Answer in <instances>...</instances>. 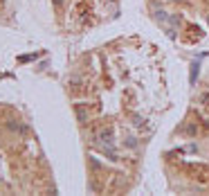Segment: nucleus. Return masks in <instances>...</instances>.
<instances>
[{
  "mask_svg": "<svg viewBox=\"0 0 209 196\" xmlns=\"http://www.w3.org/2000/svg\"><path fill=\"white\" fill-rule=\"evenodd\" d=\"M54 2H56V7H61V5H63V0H54Z\"/></svg>",
  "mask_w": 209,
  "mask_h": 196,
  "instance_id": "3",
  "label": "nucleus"
},
{
  "mask_svg": "<svg viewBox=\"0 0 209 196\" xmlns=\"http://www.w3.org/2000/svg\"><path fill=\"white\" fill-rule=\"evenodd\" d=\"M99 137H101L104 142H112V129H104V131H101V135H99Z\"/></svg>",
  "mask_w": 209,
  "mask_h": 196,
  "instance_id": "1",
  "label": "nucleus"
},
{
  "mask_svg": "<svg viewBox=\"0 0 209 196\" xmlns=\"http://www.w3.org/2000/svg\"><path fill=\"white\" fill-rule=\"evenodd\" d=\"M77 115H79V120H81V122L88 120V115H85V108H83V106H77Z\"/></svg>",
  "mask_w": 209,
  "mask_h": 196,
  "instance_id": "2",
  "label": "nucleus"
}]
</instances>
